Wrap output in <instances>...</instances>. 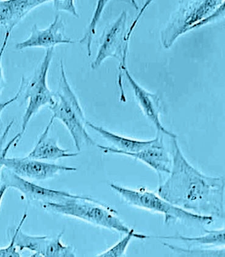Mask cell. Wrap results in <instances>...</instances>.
I'll list each match as a JSON object with an SVG mask.
<instances>
[{"mask_svg":"<svg viewBox=\"0 0 225 257\" xmlns=\"http://www.w3.org/2000/svg\"><path fill=\"white\" fill-rule=\"evenodd\" d=\"M171 139V172L168 179L159 185L157 194L190 213L224 219V177L208 176L194 168L184 157L176 138Z\"/></svg>","mask_w":225,"mask_h":257,"instance_id":"6da1fadb","label":"cell"},{"mask_svg":"<svg viewBox=\"0 0 225 257\" xmlns=\"http://www.w3.org/2000/svg\"><path fill=\"white\" fill-rule=\"evenodd\" d=\"M61 78L58 92L55 94V102L49 107L52 117L60 120L66 127L74 140V145L80 151L84 146H96L86 128L85 115L77 95L73 90L63 61H60Z\"/></svg>","mask_w":225,"mask_h":257,"instance_id":"7a4b0ae2","label":"cell"},{"mask_svg":"<svg viewBox=\"0 0 225 257\" xmlns=\"http://www.w3.org/2000/svg\"><path fill=\"white\" fill-rule=\"evenodd\" d=\"M41 205L47 211L75 217L120 233L126 234L131 230L120 219L114 208L92 197L70 199L61 202H44L41 203Z\"/></svg>","mask_w":225,"mask_h":257,"instance_id":"3957f363","label":"cell"},{"mask_svg":"<svg viewBox=\"0 0 225 257\" xmlns=\"http://www.w3.org/2000/svg\"><path fill=\"white\" fill-rule=\"evenodd\" d=\"M110 187L128 204L162 214L166 224L176 221L208 225L214 221L212 216L199 215L171 204L158 194L144 188L138 190L111 183Z\"/></svg>","mask_w":225,"mask_h":257,"instance_id":"277c9868","label":"cell"},{"mask_svg":"<svg viewBox=\"0 0 225 257\" xmlns=\"http://www.w3.org/2000/svg\"><path fill=\"white\" fill-rule=\"evenodd\" d=\"M220 1H202L191 3L182 8L162 34L163 45L168 49L179 36L188 31L212 21L224 11Z\"/></svg>","mask_w":225,"mask_h":257,"instance_id":"5b68a950","label":"cell"},{"mask_svg":"<svg viewBox=\"0 0 225 257\" xmlns=\"http://www.w3.org/2000/svg\"><path fill=\"white\" fill-rule=\"evenodd\" d=\"M150 4V1L146 3L127 33H125L127 13L126 11H123L119 19L109 28L103 37L96 58L91 64L93 70L97 69L106 59L110 57L119 59V72H122L123 68L126 67L128 44L131 34L143 11Z\"/></svg>","mask_w":225,"mask_h":257,"instance_id":"8992f818","label":"cell"},{"mask_svg":"<svg viewBox=\"0 0 225 257\" xmlns=\"http://www.w3.org/2000/svg\"><path fill=\"white\" fill-rule=\"evenodd\" d=\"M54 53V48L47 49L43 61L36 70L32 80L25 85L24 99L28 104L22 118L20 137H23L31 119L42 107L52 105L55 102V94L48 86L47 77Z\"/></svg>","mask_w":225,"mask_h":257,"instance_id":"52a82bcc","label":"cell"},{"mask_svg":"<svg viewBox=\"0 0 225 257\" xmlns=\"http://www.w3.org/2000/svg\"><path fill=\"white\" fill-rule=\"evenodd\" d=\"M28 217L27 212L22 216L16 232V245L19 250H29L33 252L31 256L75 257V249L72 245H65L62 242L64 230L53 236L28 235L21 230Z\"/></svg>","mask_w":225,"mask_h":257,"instance_id":"ba28073f","label":"cell"},{"mask_svg":"<svg viewBox=\"0 0 225 257\" xmlns=\"http://www.w3.org/2000/svg\"><path fill=\"white\" fill-rule=\"evenodd\" d=\"M3 185L8 188L21 192L28 202H61L70 199H85L87 196H80L42 186L30 182L6 168H3L0 176Z\"/></svg>","mask_w":225,"mask_h":257,"instance_id":"9c48e42d","label":"cell"},{"mask_svg":"<svg viewBox=\"0 0 225 257\" xmlns=\"http://www.w3.org/2000/svg\"><path fill=\"white\" fill-rule=\"evenodd\" d=\"M4 168L27 180H46L54 177L61 172H75L77 168L56 164L48 163L41 160L24 158L5 157L2 161Z\"/></svg>","mask_w":225,"mask_h":257,"instance_id":"30bf717a","label":"cell"},{"mask_svg":"<svg viewBox=\"0 0 225 257\" xmlns=\"http://www.w3.org/2000/svg\"><path fill=\"white\" fill-rule=\"evenodd\" d=\"M75 41L65 35V25L60 14L46 29H39L34 25L29 38L16 45L17 50H22L30 48H46L52 49L60 44H74Z\"/></svg>","mask_w":225,"mask_h":257,"instance_id":"8fae6325","label":"cell"},{"mask_svg":"<svg viewBox=\"0 0 225 257\" xmlns=\"http://www.w3.org/2000/svg\"><path fill=\"white\" fill-rule=\"evenodd\" d=\"M116 154L125 155L140 160L155 171L159 177L163 174L170 173L172 160L165 148L162 137H156L152 140L150 145L147 148L137 153L117 152Z\"/></svg>","mask_w":225,"mask_h":257,"instance_id":"7c38bea8","label":"cell"},{"mask_svg":"<svg viewBox=\"0 0 225 257\" xmlns=\"http://www.w3.org/2000/svg\"><path fill=\"white\" fill-rule=\"evenodd\" d=\"M123 73H125L129 83H130L138 103L141 107L142 111L147 115L149 119L151 121V122H153L157 131L168 136L171 138H177L176 135L168 131L162 125L161 120H160L159 113L160 110H161V104H160V99L158 95L152 94V93L147 91V90L140 86L132 77L127 67L123 69Z\"/></svg>","mask_w":225,"mask_h":257,"instance_id":"4fadbf2b","label":"cell"},{"mask_svg":"<svg viewBox=\"0 0 225 257\" xmlns=\"http://www.w3.org/2000/svg\"><path fill=\"white\" fill-rule=\"evenodd\" d=\"M47 0H8L0 1V25L12 32L14 28L31 11L46 3Z\"/></svg>","mask_w":225,"mask_h":257,"instance_id":"5bb4252c","label":"cell"},{"mask_svg":"<svg viewBox=\"0 0 225 257\" xmlns=\"http://www.w3.org/2000/svg\"><path fill=\"white\" fill-rule=\"evenodd\" d=\"M54 120L53 117L51 118L35 148L27 157L38 160L55 162L62 158L78 156V153H72L69 150L61 148L58 145L57 141L49 137V132Z\"/></svg>","mask_w":225,"mask_h":257,"instance_id":"9a60e30c","label":"cell"},{"mask_svg":"<svg viewBox=\"0 0 225 257\" xmlns=\"http://www.w3.org/2000/svg\"><path fill=\"white\" fill-rule=\"evenodd\" d=\"M86 125L97 132L101 137L115 146V148H111V147L97 145L98 149L105 154H116L117 152L137 153V152L147 148L150 145L152 141V140L140 141L122 137V136L107 131L103 127L95 125L94 123L88 122V121H87Z\"/></svg>","mask_w":225,"mask_h":257,"instance_id":"2e32d148","label":"cell"},{"mask_svg":"<svg viewBox=\"0 0 225 257\" xmlns=\"http://www.w3.org/2000/svg\"><path fill=\"white\" fill-rule=\"evenodd\" d=\"M205 231V235L199 236L190 237L176 234L172 236H157L154 238L159 239L178 240L185 243L199 245L202 246H224V227L216 230H206Z\"/></svg>","mask_w":225,"mask_h":257,"instance_id":"e0dca14e","label":"cell"},{"mask_svg":"<svg viewBox=\"0 0 225 257\" xmlns=\"http://www.w3.org/2000/svg\"><path fill=\"white\" fill-rule=\"evenodd\" d=\"M125 236L123 237L119 241H118L116 244L112 245V246L109 248L108 249L104 251L103 252L98 254L96 256H124L132 239L135 238L139 239H145L150 238L149 236L136 233L134 229H131L129 230V232L125 234Z\"/></svg>","mask_w":225,"mask_h":257,"instance_id":"ac0fdd59","label":"cell"},{"mask_svg":"<svg viewBox=\"0 0 225 257\" xmlns=\"http://www.w3.org/2000/svg\"><path fill=\"white\" fill-rule=\"evenodd\" d=\"M108 2L109 1H105V0L97 2L96 10H95L94 15H93L91 21L90 22L88 28H87L86 32L84 34L83 38L79 41L80 44L86 45L89 57L92 55V42L95 34H96L97 25L100 21L101 16L102 15L106 5L108 4Z\"/></svg>","mask_w":225,"mask_h":257,"instance_id":"d6986e66","label":"cell"},{"mask_svg":"<svg viewBox=\"0 0 225 257\" xmlns=\"http://www.w3.org/2000/svg\"><path fill=\"white\" fill-rule=\"evenodd\" d=\"M163 245L169 248L173 252L179 255L187 256H224V248L219 249H202V248H183L167 242H164Z\"/></svg>","mask_w":225,"mask_h":257,"instance_id":"ffe728a7","label":"cell"},{"mask_svg":"<svg viewBox=\"0 0 225 257\" xmlns=\"http://www.w3.org/2000/svg\"><path fill=\"white\" fill-rule=\"evenodd\" d=\"M14 123V120L11 121V122L8 124L5 130L2 135L0 136V176H1V172L2 171L4 166H3L2 161L4 158L7 157L8 152L12 146H16L18 145L20 141L21 140V137L19 134H17L15 137L12 138V140L10 141L9 143L6 144L8 135H9L11 129V127L13 126Z\"/></svg>","mask_w":225,"mask_h":257,"instance_id":"44dd1931","label":"cell"},{"mask_svg":"<svg viewBox=\"0 0 225 257\" xmlns=\"http://www.w3.org/2000/svg\"><path fill=\"white\" fill-rule=\"evenodd\" d=\"M53 6L55 9L58 11H65L68 13L75 18H79V14L76 8L74 1L66 0V1H53Z\"/></svg>","mask_w":225,"mask_h":257,"instance_id":"7402d4cb","label":"cell"},{"mask_svg":"<svg viewBox=\"0 0 225 257\" xmlns=\"http://www.w3.org/2000/svg\"><path fill=\"white\" fill-rule=\"evenodd\" d=\"M16 235L15 231H14L10 244L7 247L0 248V257L21 256L16 245Z\"/></svg>","mask_w":225,"mask_h":257,"instance_id":"603a6c76","label":"cell"},{"mask_svg":"<svg viewBox=\"0 0 225 257\" xmlns=\"http://www.w3.org/2000/svg\"><path fill=\"white\" fill-rule=\"evenodd\" d=\"M11 32H11L10 30H7L4 37V41H3L2 46L0 47V96L2 95L3 89H4L5 85L4 71H3L2 65V58L6 48L7 47L8 42V41H9Z\"/></svg>","mask_w":225,"mask_h":257,"instance_id":"cb8c5ba5","label":"cell"},{"mask_svg":"<svg viewBox=\"0 0 225 257\" xmlns=\"http://www.w3.org/2000/svg\"><path fill=\"white\" fill-rule=\"evenodd\" d=\"M25 83H26V81H25V78L22 77L18 91L16 93V95H14L12 98H11V99L5 101V102L0 103V128H1L2 123L1 119L2 112L4 111L5 109L7 108V107L10 106V104L14 103V101L18 100L19 98L21 97V95H22V92H23V90L24 89Z\"/></svg>","mask_w":225,"mask_h":257,"instance_id":"d4e9b609","label":"cell"},{"mask_svg":"<svg viewBox=\"0 0 225 257\" xmlns=\"http://www.w3.org/2000/svg\"><path fill=\"white\" fill-rule=\"evenodd\" d=\"M8 188L7 186L5 185H2L1 187H0V207H1L2 200L4 199L5 194Z\"/></svg>","mask_w":225,"mask_h":257,"instance_id":"484cf974","label":"cell"}]
</instances>
